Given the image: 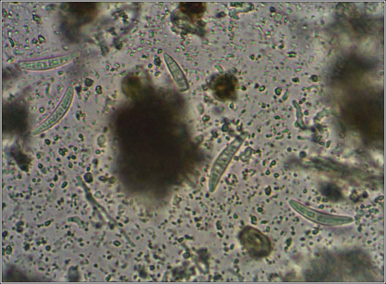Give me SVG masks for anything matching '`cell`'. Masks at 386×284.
<instances>
[{
  "instance_id": "obj_1",
  "label": "cell",
  "mask_w": 386,
  "mask_h": 284,
  "mask_svg": "<svg viewBox=\"0 0 386 284\" xmlns=\"http://www.w3.org/2000/svg\"><path fill=\"white\" fill-rule=\"evenodd\" d=\"M246 136V132L240 134L223 150L214 162L210 180L211 191L215 189L221 176Z\"/></svg>"
},
{
  "instance_id": "obj_2",
  "label": "cell",
  "mask_w": 386,
  "mask_h": 284,
  "mask_svg": "<svg viewBox=\"0 0 386 284\" xmlns=\"http://www.w3.org/2000/svg\"><path fill=\"white\" fill-rule=\"evenodd\" d=\"M290 204L295 210L304 217L320 224L339 225L352 221V219L350 217L334 216L317 212L295 201H290Z\"/></svg>"
},
{
  "instance_id": "obj_3",
  "label": "cell",
  "mask_w": 386,
  "mask_h": 284,
  "mask_svg": "<svg viewBox=\"0 0 386 284\" xmlns=\"http://www.w3.org/2000/svg\"><path fill=\"white\" fill-rule=\"evenodd\" d=\"M73 95V88L70 87L68 88L58 107L43 123L34 130L33 134L36 135L43 132L57 124L68 110L72 101Z\"/></svg>"
},
{
  "instance_id": "obj_4",
  "label": "cell",
  "mask_w": 386,
  "mask_h": 284,
  "mask_svg": "<svg viewBox=\"0 0 386 284\" xmlns=\"http://www.w3.org/2000/svg\"><path fill=\"white\" fill-rule=\"evenodd\" d=\"M71 55H65L57 58L32 62H21L20 66L29 69L43 70L52 68L62 65L70 61Z\"/></svg>"
},
{
  "instance_id": "obj_5",
  "label": "cell",
  "mask_w": 386,
  "mask_h": 284,
  "mask_svg": "<svg viewBox=\"0 0 386 284\" xmlns=\"http://www.w3.org/2000/svg\"><path fill=\"white\" fill-rule=\"evenodd\" d=\"M164 59L177 85L181 88L185 86L186 84L184 76L176 62L167 54H164Z\"/></svg>"
}]
</instances>
